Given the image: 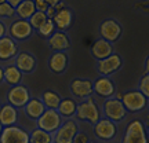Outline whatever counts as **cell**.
<instances>
[{
  "label": "cell",
  "mask_w": 149,
  "mask_h": 143,
  "mask_svg": "<svg viewBox=\"0 0 149 143\" xmlns=\"http://www.w3.org/2000/svg\"><path fill=\"white\" fill-rule=\"evenodd\" d=\"M101 110L95 102L93 101L91 98H87L84 101H81L80 103H77L76 107V114L74 117L80 120V121H87L90 124H95L100 118H101Z\"/></svg>",
  "instance_id": "1"
},
{
  "label": "cell",
  "mask_w": 149,
  "mask_h": 143,
  "mask_svg": "<svg viewBox=\"0 0 149 143\" xmlns=\"http://www.w3.org/2000/svg\"><path fill=\"white\" fill-rule=\"evenodd\" d=\"M122 143H148V131L144 121L135 118L128 122L122 138Z\"/></svg>",
  "instance_id": "2"
},
{
  "label": "cell",
  "mask_w": 149,
  "mask_h": 143,
  "mask_svg": "<svg viewBox=\"0 0 149 143\" xmlns=\"http://www.w3.org/2000/svg\"><path fill=\"white\" fill-rule=\"evenodd\" d=\"M122 103L126 107L127 113H139L146 109L148 106V98L141 94L138 90L127 91L122 95Z\"/></svg>",
  "instance_id": "3"
},
{
  "label": "cell",
  "mask_w": 149,
  "mask_h": 143,
  "mask_svg": "<svg viewBox=\"0 0 149 143\" xmlns=\"http://www.w3.org/2000/svg\"><path fill=\"white\" fill-rule=\"evenodd\" d=\"M104 117L111 120L113 122H120L127 117V110L123 106L122 101H119L116 98H109L105 99L104 105H102V111Z\"/></svg>",
  "instance_id": "4"
},
{
  "label": "cell",
  "mask_w": 149,
  "mask_h": 143,
  "mask_svg": "<svg viewBox=\"0 0 149 143\" xmlns=\"http://www.w3.org/2000/svg\"><path fill=\"white\" fill-rule=\"evenodd\" d=\"M37 128H40L43 131L48 133H54L62 124V117L59 116V113L53 109H46L44 113L36 120Z\"/></svg>",
  "instance_id": "5"
},
{
  "label": "cell",
  "mask_w": 149,
  "mask_h": 143,
  "mask_svg": "<svg viewBox=\"0 0 149 143\" xmlns=\"http://www.w3.org/2000/svg\"><path fill=\"white\" fill-rule=\"evenodd\" d=\"M79 132V125L72 118L61 124V127L53 133V143H72L76 133Z\"/></svg>",
  "instance_id": "6"
},
{
  "label": "cell",
  "mask_w": 149,
  "mask_h": 143,
  "mask_svg": "<svg viewBox=\"0 0 149 143\" xmlns=\"http://www.w3.org/2000/svg\"><path fill=\"white\" fill-rule=\"evenodd\" d=\"M33 35V28L31 26L29 21L17 18L8 26V36L14 41H24Z\"/></svg>",
  "instance_id": "7"
},
{
  "label": "cell",
  "mask_w": 149,
  "mask_h": 143,
  "mask_svg": "<svg viewBox=\"0 0 149 143\" xmlns=\"http://www.w3.org/2000/svg\"><path fill=\"white\" fill-rule=\"evenodd\" d=\"M0 143H29V132L19 125L4 127L0 135Z\"/></svg>",
  "instance_id": "8"
},
{
  "label": "cell",
  "mask_w": 149,
  "mask_h": 143,
  "mask_svg": "<svg viewBox=\"0 0 149 143\" xmlns=\"http://www.w3.org/2000/svg\"><path fill=\"white\" fill-rule=\"evenodd\" d=\"M94 135L100 140H104V142H109V140H113L117 135V125L116 122L111 121L108 118H100L98 121L94 124Z\"/></svg>",
  "instance_id": "9"
},
{
  "label": "cell",
  "mask_w": 149,
  "mask_h": 143,
  "mask_svg": "<svg viewBox=\"0 0 149 143\" xmlns=\"http://www.w3.org/2000/svg\"><path fill=\"white\" fill-rule=\"evenodd\" d=\"M31 92L25 85H14L11 87L8 92H7V102L8 105L17 107V109H24V106L26 105L29 99H31Z\"/></svg>",
  "instance_id": "10"
},
{
  "label": "cell",
  "mask_w": 149,
  "mask_h": 143,
  "mask_svg": "<svg viewBox=\"0 0 149 143\" xmlns=\"http://www.w3.org/2000/svg\"><path fill=\"white\" fill-rule=\"evenodd\" d=\"M122 66H123V59L120 57V54L113 53L108 58L98 61L97 70H98V73L101 74V76L109 77L112 74H115L116 72H119V70L122 69Z\"/></svg>",
  "instance_id": "11"
},
{
  "label": "cell",
  "mask_w": 149,
  "mask_h": 143,
  "mask_svg": "<svg viewBox=\"0 0 149 143\" xmlns=\"http://www.w3.org/2000/svg\"><path fill=\"white\" fill-rule=\"evenodd\" d=\"M69 88L72 95L76 99H80V101H84L87 98H91V95L94 94V91H93V81L90 79H81V77L73 79L70 81Z\"/></svg>",
  "instance_id": "12"
},
{
  "label": "cell",
  "mask_w": 149,
  "mask_h": 143,
  "mask_svg": "<svg viewBox=\"0 0 149 143\" xmlns=\"http://www.w3.org/2000/svg\"><path fill=\"white\" fill-rule=\"evenodd\" d=\"M123 29L122 25L119 23L115 19H105L100 25V35H101V39L107 40L108 43H115L117 41L120 37H122Z\"/></svg>",
  "instance_id": "13"
},
{
  "label": "cell",
  "mask_w": 149,
  "mask_h": 143,
  "mask_svg": "<svg viewBox=\"0 0 149 143\" xmlns=\"http://www.w3.org/2000/svg\"><path fill=\"white\" fill-rule=\"evenodd\" d=\"M93 91L102 99H109L116 94V85L109 77L101 76L95 81H93Z\"/></svg>",
  "instance_id": "14"
},
{
  "label": "cell",
  "mask_w": 149,
  "mask_h": 143,
  "mask_svg": "<svg viewBox=\"0 0 149 143\" xmlns=\"http://www.w3.org/2000/svg\"><path fill=\"white\" fill-rule=\"evenodd\" d=\"M14 65L18 68V70L22 74L24 73L29 74L36 69V58H35L33 54L22 51V53L17 54V57L14 58Z\"/></svg>",
  "instance_id": "15"
},
{
  "label": "cell",
  "mask_w": 149,
  "mask_h": 143,
  "mask_svg": "<svg viewBox=\"0 0 149 143\" xmlns=\"http://www.w3.org/2000/svg\"><path fill=\"white\" fill-rule=\"evenodd\" d=\"M18 53L19 51H18L17 41H14L10 36H4L0 39V61L1 62L14 59Z\"/></svg>",
  "instance_id": "16"
},
{
  "label": "cell",
  "mask_w": 149,
  "mask_h": 143,
  "mask_svg": "<svg viewBox=\"0 0 149 143\" xmlns=\"http://www.w3.org/2000/svg\"><path fill=\"white\" fill-rule=\"evenodd\" d=\"M69 64V57L65 51H55L48 59V68L55 74L64 73Z\"/></svg>",
  "instance_id": "17"
},
{
  "label": "cell",
  "mask_w": 149,
  "mask_h": 143,
  "mask_svg": "<svg viewBox=\"0 0 149 143\" xmlns=\"http://www.w3.org/2000/svg\"><path fill=\"white\" fill-rule=\"evenodd\" d=\"M48 46L54 51H66L70 47V39L65 32L57 30L48 37Z\"/></svg>",
  "instance_id": "18"
},
{
  "label": "cell",
  "mask_w": 149,
  "mask_h": 143,
  "mask_svg": "<svg viewBox=\"0 0 149 143\" xmlns=\"http://www.w3.org/2000/svg\"><path fill=\"white\" fill-rule=\"evenodd\" d=\"M91 54H93V58L97 59V61L105 59V58H108L109 55L113 54V46H112L111 43H108L107 40L100 39V40H97V41L93 44Z\"/></svg>",
  "instance_id": "19"
},
{
  "label": "cell",
  "mask_w": 149,
  "mask_h": 143,
  "mask_svg": "<svg viewBox=\"0 0 149 143\" xmlns=\"http://www.w3.org/2000/svg\"><path fill=\"white\" fill-rule=\"evenodd\" d=\"M72 19H73L72 11H70L68 7H65L62 10L55 11V15H54V18H53V22H54V25H55V29L65 32L66 29H69L70 23H72Z\"/></svg>",
  "instance_id": "20"
},
{
  "label": "cell",
  "mask_w": 149,
  "mask_h": 143,
  "mask_svg": "<svg viewBox=\"0 0 149 143\" xmlns=\"http://www.w3.org/2000/svg\"><path fill=\"white\" fill-rule=\"evenodd\" d=\"M17 121H18V109L17 107L11 106L8 103L0 106V124L3 127L15 125Z\"/></svg>",
  "instance_id": "21"
},
{
  "label": "cell",
  "mask_w": 149,
  "mask_h": 143,
  "mask_svg": "<svg viewBox=\"0 0 149 143\" xmlns=\"http://www.w3.org/2000/svg\"><path fill=\"white\" fill-rule=\"evenodd\" d=\"M46 110V107L43 105V102L39 99V98H31L29 102L24 106V111L26 114L28 118L31 120H37L39 117L42 116Z\"/></svg>",
  "instance_id": "22"
},
{
  "label": "cell",
  "mask_w": 149,
  "mask_h": 143,
  "mask_svg": "<svg viewBox=\"0 0 149 143\" xmlns=\"http://www.w3.org/2000/svg\"><path fill=\"white\" fill-rule=\"evenodd\" d=\"M76 107H77V102L73 98H65V99H61L58 107H57V111L62 118L69 120L76 114Z\"/></svg>",
  "instance_id": "23"
},
{
  "label": "cell",
  "mask_w": 149,
  "mask_h": 143,
  "mask_svg": "<svg viewBox=\"0 0 149 143\" xmlns=\"http://www.w3.org/2000/svg\"><path fill=\"white\" fill-rule=\"evenodd\" d=\"M3 73H4V81L8 85L14 87V85L21 84L22 73L18 70L15 65H8V66L3 68Z\"/></svg>",
  "instance_id": "24"
},
{
  "label": "cell",
  "mask_w": 149,
  "mask_h": 143,
  "mask_svg": "<svg viewBox=\"0 0 149 143\" xmlns=\"http://www.w3.org/2000/svg\"><path fill=\"white\" fill-rule=\"evenodd\" d=\"M36 6L33 3V0H24L21 4L15 7V15L19 19H26L29 21V18L36 12Z\"/></svg>",
  "instance_id": "25"
},
{
  "label": "cell",
  "mask_w": 149,
  "mask_h": 143,
  "mask_svg": "<svg viewBox=\"0 0 149 143\" xmlns=\"http://www.w3.org/2000/svg\"><path fill=\"white\" fill-rule=\"evenodd\" d=\"M43 105L46 109H53V110H57L59 102H61V96H59L58 92H55L53 90H47L42 94V99Z\"/></svg>",
  "instance_id": "26"
},
{
  "label": "cell",
  "mask_w": 149,
  "mask_h": 143,
  "mask_svg": "<svg viewBox=\"0 0 149 143\" xmlns=\"http://www.w3.org/2000/svg\"><path fill=\"white\" fill-rule=\"evenodd\" d=\"M29 143H53V133L35 128L32 132H29Z\"/></svg>",
  "instance_id": "27"
},
{
  "label": "cell",
  "mask_w": 149,
  "mask_h": 143,
  "mask_svg": "<svg viewBox=\"0 0 149 143\" xmlns=\"http://www.w3.org/2000/svg\"><path fill=\"white\" fill-rule=\"evenodd\" d=\"M47 19L48 18H47V15H46V12H43V11H36V12L29 18V23H31V26L33 28V30H39V29L46 23Z\"/></svg>",
  "instance_id": "28"
},
{
  "label": "cell",
  "mask_w": 149,
  "mask_h": 143,
  "mask_svg": "<svg viewBox=\"0 0 149 143\" xmlns=\"http://www.w3.org/2000/svg\"><path fill=\"white\" fill-rule=\"evenodd\" d=\"M13 17H15V8L10 6L7 1L0 4V18L3 19H11Z\"/></svg>",
  "instance_id": "29"
},
{
  "label": "cell",
  "mask_w": 149,
  "mask_h": 143,
  "mask_svg": "<svg viewBox=\"0 0 149 143\" xmlns=\"http://www.w3.org/2000/svg\"><path fill=\"white\" fill-rule=\"evenodd\" d=\"M37 32L40 33L43 37H47V39H48V37H50L54 32H55V25H54L53 19H47V21H46V23H44V25H43V26L40 28Z\"/></svg>",
  "instance_id": "30"
},
{
  "label": "cell",
  "mask_w": 149,
  "mask_h": 143,
  "mask_svg": "<svg viewBox=\"0 0 149 143\" xmlns=\"http://www.w3.org/2000/svg\"><path fill=\"white\" fill-rule=\"evenodd\" d=\"M138 91L144 94L146 98H149V73H145V76L141 79L138 85Z\"/></svg>",
  "instance_id": "31"
},
{
  "label": "cell",
  "mask_w": 149,
  "mask_h": 143,
  "mask_svg": "<svg viewBox=\"0 0 149 143\" xmlns=\"http://www.w3.org/2000/svg\"><path fill=\"white\" fill-rule=\"evenodd\" d=\"M90 142V139H88V135L86 132H77L76 133V136L73 138V142L72 143H88Z\"/></svg>",
  "instance_id": "32"
},
{
  "label": "cell",
  "mask_w": 149,
  "mask_h": 143,
  "mask_svg": "<svg viewBox=\"0 0 149 143\" xmlns=\"http://www.w3.org/2000/svg\"><path fill=\"white\" fill-rule=\"evenodd\" d=\"M33 3H35V6H36V10L37 11H44L47 10V7L48 6L46 4V1L44 0H33Z\"/></svg>",
  "instance_id": "33"
},
{
  "label": "cell",
  "mask_w": 149,
  "mask_h": 143,
  "mask_svg": "<svg viewBox=\"0 0 149 143\" xmlns=\"http://www.w3.org/2000/svg\"><path fill=\"white\" fill-rule=\"evenodd\" d=\"M46 12V15H47L48 19H53L54 15H55V8L54 7H47V10L44 11Z\"/></svg>",
  "instance_id": "34"
},
{
  "label": "cell",
  "mask_w": 149,
  "mask_h": 143,
  "mask_svg": "<svg viewBox=\"0 0 149 143\" xmlns=\"http://www.w3.org/2000/svg\"><path fill=\"white\" fill-rule=\"evenodd\" d=\"M4 36H7V26L3 21H0V39Z\"/></svg>",
  "instance_id": "35"
},
{
  "label": "cell",
  "mask_w": 149,
  "mask_h": 143,
  "mask_svg": "<svg viewBox=\"0 0 149 143\" xmlns=\"http://www.w3.org/2000/svg\"><path fill=\"white\" fill-rule=\"evenodd\" d=\"M46 1V4L48 6V7H55V6L58 4L59 1H62V0H44Z\"/></svg>",
  "instance_id": "36"
},
{
  "label": "cell",
  "mask_w": 149,
  "mask_h": 143,
  "mask_svg": "<svg viewBox=\"0 0 149 143\" xmlns=\"http://www.w3.org/2000/svg\"><path fill=\"white\" fill-rule=\"evenodd\" d=\"M22 1H24V0H7V3H8L10 6H13L14 8H15V7H18Z\"/></svg>",
  "instance_id": "37"
},
{
  "label": "cell",
  "mask_w": 149,
  "mask_h": 143,
  "mask_svg": "<svg viewBox=\"0 0 149 143\" xmlns=\"http://www.w3.org/2000/svg\"><path fill=\"white\" fill-rule=\"evenodd\" d=\"M65 7H66V6H65L64 1H59L58 4L54 7V8H55V11H59V10H62V8H65Z\"/></svg>",
  "instance_id": "38"
},
{
  "label": "cell",
  "mask_w": 149,
  "mask_h": 143,
  "mask_svg": "<svg viewBox=\"0 0 149 143\" xmlns=\"http://www.w3.org/2000/svg\"><path fill=\"white\" fill-rule=\"evenodd\" d=\"M4 83V73H3V66H0V84Z\"/></svg>",
  "instance_id": "39"
},
{
  "label": "cell",
  "mask_w": 149,
  "mask_h": 143,
  "mask_svg": "<svg viewBox=\"0 0 149 143\" xmlns=\"http://www.w3.org/2000/svg\"><path fill=\"white\" fill-rule=\"evenodd\" d=\"M145 73H149V59L148 58L145 61Z\"/></svg>",
  "instance_id": "40"
},
{
  "label": "cell",
  "mask_w": 149,
  "mask_h": 143,
  "mask_svg": "<svg viewBox=\"0 0 149 143\" xmlns=\"http://www.w3.org/2000/svg\"><path fill=\"white\" fill-rule=\"evenodd\" d=\"M3 128H4V127H3V125L0 124V135H1V131H3Z\"/></svg>",
  "instance_id": "41"
},
{
  "label": "cell",
  "mask_w": 149,
  "mask_h": 143,
  "mask_svg": "<svg viewBox=\"0 0 149 143\" xmlns=\"http://www.w3.org/2000/svg\"><path fill=\"white\" fill-rule=\"evenodd\" d=\"M7 0H0V4H3V3H6Z\"/></svg>",
  "instance_id": "42"
},
{
  "label": "cell",
  "mask_w": 149,
  "mask_h": 143,
  "mask_svg": "<svg viewBox=\"0 0 149 143\" xmlns=\"http://www.w3.org/2000/svg\"><path fill=\"white\" fill-rule=\"evenodd\" d=\"M88 143H98V142H91V140H90V142H88Z\"/></svg>",
  "instance_id": "43"
},
{
  "label": "cell",
  "mask_w": 149,
  "mask_h": 143,
  "mask_svg": "<svg viewBox=\"0 0 149 143\" xmlns=\"http://www.w3.org/2000/svg\"><path fill=\"white\" fill-rule=\"evenodd\" d=\"M0 106H1V105H0Z\"/></svg>",
  "instance_id": "44"
}]
</instances>
